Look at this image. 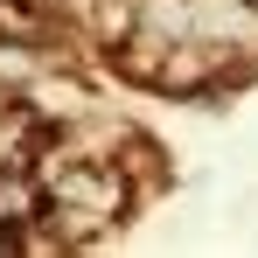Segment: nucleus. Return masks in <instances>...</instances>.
Here are the masks:
<instances>
[{
	"mask_svg": "<svg viewBox=\"0 0 258 258\" xmlns=\"http://www.w3.org/2000/svg\"><path fill=\"white\" fill-rule=\"evenodd\" d=\"M91 28H98L105 49H119L126 35H140V0H98L91 7Z\"/></svg>",
	"mask_w": 258,
	"mask_h": 258,
	"instance_id": "obj_1",
	"label": "nucleus"
}]
</instances>
